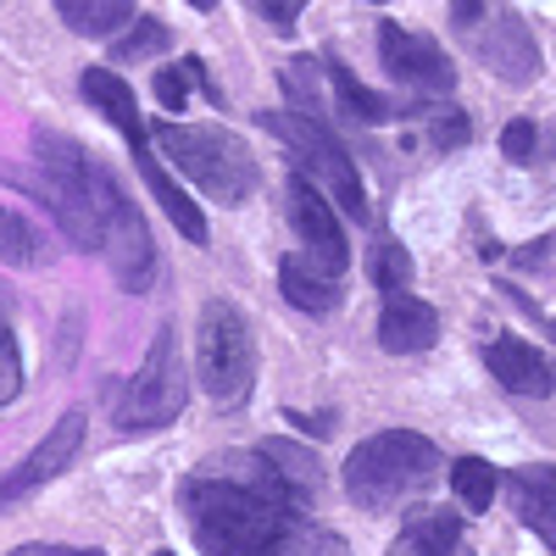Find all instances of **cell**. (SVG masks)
<instances>
[{
  "instance_id": "5b68a950",
  "label": "cell",
  "mask_w": 556,
  "mask_h": 556,
  "mask_svg": "<svg viewBox=\"0 0 556 556\" xmlns=\"http://www.w3.org/2000/svg\"><path fill=\"white\" fill-rule=\"evenodd\" d=\"M278 139H285V146L301 156V173L317 184L323 195H334L340 206H345V217H367V190H362V178H356V162L345 156V146L340 139L323 128L317 117H301V112H267L262 117Z\"/></svg>"
},
{
  "instance_id": "277c9868",
  "label": "cell",
  "mask_w": 556,
  "mask_h": 556,
  "mask_svg": "<svg viewBox=\"0 0 556 556\" xmlns=\"http://www.w3.org/2000/svg\"><path fill=\"white\" fill-rule=\"evenodd\" d=\"M195 374L201 390L217 406H240L256 384V340L251 323L228 306V301H206L201 306V329H195Z\"/></svg>"
},
{
  "instance_id": "83f0119b",
  "label": "cell",
  "mask_w": 556,
  "mask_h": 556,
  "mask_svg": "<svg viewBox=\"0 0 556 556\" xmlns=\"http://www.w3.org/2000/svg\"><path fill=\"white\" fill-rule=\"evenodd\" d=\"M17 395H23V351L12 329H0V406H12Z\"/></svg>"
},
{
  "instance_id": "8992f818",
  "label": "cell",
  "mask_w": 556,
  "mask_h": 556,
  "mask_svg": "<svg viewBox=\"0 0 556 556\" xmlns=\"http://www.w3.org/2000/svg\"><path fill=\"white\" fill-rule=\"evenodd\" d=\"M184 401H190V379H184V362H178V340L173 329H162L146 351V362H139V374L123 384L117 395V424L128 434L139 429H162L173 424V417L184 412Z\"/></svg>"
},
{
  "instance_id": "1f68e13d",
  "label": "cell",
  "mask_w": 556,
  "mask_h": 556,
  "mask_svg": "<svg viewBox=\"0 0 556 556\" xmlns=\"http://www.w3.org/2000/svg\"><path fill=\"white\" fill-rule=\"evenodd\" d=\"M190 7H195V12H212V7H217V0H190Z\"/></svg>"
},
{
  "instance_id": "d6a6232c",
  "label": "cell",
  "mask_w": 556,
  "mask_h": 556,
  "mask_svg": "<svg viewBox=\"0 0 556 556\" xmlns=\"http://www.w3.org/2000/svg\"><path fill=\"white\" fill-rule=\"evenodd\" d=\"M151 556H173V551H151Z\"/></svg>"
},
{
  "instance_id": "52a82bcc",
  "label": "cell",
  "mask_w": 556,
  "mask_h": 556,
  "mask_svg": "<svg viewBox=\"0 0 556 556\" xmlns=\"http://www.w3.org/2000/svg\"><path fill=\"white\" fill-rule=\"evenodd\" d=\"M379 62L395 84L417 89V96H451L456 89V67L429 34H412L401 23H379Z\"/></svg>"
},
{
  "instance_id": "2e32d148",
  "label": "cell",
  "mask_w": 556,
  "mask_h": 556,
  "mask_svg": "<svg viewBox=\"0 0 556 556\" xmlns=\"http://www.w3.org/2000/svg\"><path fill=\"white\" fill-rule=\"evenodd\" d=\"M278 290H285V301L301 306V312H334L340 306V278L329 267H317L312 256H285Z\"/></svg>"
},
{
  "instance_id": "e0dca14e",
  "label": "cell",
  "mask_w": 556,
  "mask_h": 556,
  "mask_svg": "<svg viewBox=\"0 0 556 556\" xmlns=\"http://www.w3.org/2000/svg\"><path fill=\"white\" fill-rule=\"evenodd\" d=\"M84 101L96 106L123 139L146 134V123H139V106H134V89L123 84V73H112V67H89V73H84Z\"/></svg>"
},
{
  "instance_id": "3957f363",
  "label": "cell",
  "mask_w": 556,
  "mask_h": 556,
  "mask_svg": "<svg viewBox=\"0 0 556 556\" xmlns=\"http://www.w3.org/2000/svg\"><path fill=\"white\" fill-rule=\"evenodd\" d=\"M162 156L223 206H245L256 190V162L245 151L240 134H228L217 123H156Z\"/></svg>"
},
{
  "instance_id": "484cf974",
  "label": "cell",
  "mask_w": 556,
  "mask_h": 556,
  "mask_svg": "<svg viewBox=\"0 0 556 556\" xmlns=\"http://www.w3.org/2000/svg\"><path fill=\"white\" fill-rule=\"evenodd\" d=\"M262 451H267V456L278 462V473H285V479H290L295 490H306V495L317 490V462H312L306 451H295V445H285V440H267Z\"/></svg>"
},
{
  "instance_id": "4dcf8cb0",
  "label": "cell",
  "mask_w": 556,
  "mask_h": 556,
  "mask_svg": "<svg viewBox=\"0 0 556 556\" xmlns=\"http://www.w3.org/2000/svg\"><path fill=\"white\" fill-rule=\"evenodd\" d=\"M12 556H101V551H89V545H17Z\"/></svg>"
},
{
  "instance_id": "6da1fadb",
  "label": "cell",
  "mask_w": 556,
  "mask_h": 556,
  "mask_svg": "<svg viewBox=\"0 0 556 556\" xmlns=\"http://www.w3.org/2000/svg\"><path fill=\"white\" fill-rule=\"evenodd\" d=\"M201 556H351V545L306 518L312 495L295 490L267 451H223L178 484Z\"/></svg>"
},
{
  "instance_id": "ffe728a7",
  "label": "cell",
  "mask_w": 556,
  "mask_h": 556,
  "mask_svg": "<svg viewBox=\"0 0 556 556\" xmlns=\"http://www.w3.org/2000/svg\"><path fill=\"white\" fill-rule=\"evenodd\" d=\"M456 540H462V518L440 513V506H424V513L406 523V534L395 540L390 556H451Z\"/></svg>"
},
{
  "instance_id": "d4e9b609",
  "label": "cell",
  "mask_w": 556,
  "mask_h": 556,
  "mask_svg": "<svg viewBox=\"0 0 556 556\" xmlns=\"http://www.w3.org/2000/svg\"><path fill=\"white\" fill-rule=\"evenodd\" d=\"M190 84H201V62H178V67H156V101L167 112H184Z\"/></svg>"
},
{
  "instance_id": "5bb4252c",
  "label": "cell",
  "mask_w": 556,
  "mask_h": 556,
  "mask_svg": "<svg viewBox=\"0 0 556 556\" xmlns=\"http://www.w3.org/2000/svg\"><path fill=\"white\" fill-rule=\"evenodd\" d=\"M484 367L490 374L513 390V395H551L556 390V374H551V362L534 351V345H523V340H490V351H484Z\"/></svg>"
},
{
  "instance_id": "d6986e66",
  "label": "cell",
  "mask_w": 556,
  "mask_h": 556,
  "mask_svg": "<svg viewBox=\"0 0 556 556\" xmlns=\"http://www.w3.org/2000/svg\"><path fill=\"white\" fill-rule=\"evenodd\" d=\"M56 12L84 39H117L134 28V0H56Z\"/></svg>"
},
{
  "instance_id": "cb8c5ba5",
  "label": "cell",
  "mask_w": 556,
  "mask_h": 556,
  "mask_svg": "<svg viewBox=\"0 0 556 556\" xmlns=\"http://www.w3.org/2000/svg\"><path fill=\"white\" fill-rule=\"evenodd\" d=\"M167 45H173V34H167L156 17H139L128 34H117V39H112V62H146V56L167 51Z\"/></svg>"
},
{
  "instance_id": "7c38bea8",
  "label": "cell",
  "mask_w": 556,
  "mask_h": 556,
  "mask_svg": "<svg viewBox=\"0 0 556 556\" xmlns=\"http://www.w3.org/2000/svg\"><path fill=\"white\" fill-rule=\"evenodd\" d=\"M128 151H134V167H139V178H146V190L156 195V206L167 212V223L178 228L184 240H195V245H206V217H201V206L178 190V184L167 178V167L156 162V151H151V134H134L128 139Z\"/></svg>"
},
{
  "instance_id": "8fae6325",
  "label": "cell",
  "mask_w": 556,
  "mask_h": 556,
  "mask_svg": "<svg viewBox=\"0 0 556 556\" xmlns=\"http://www.w3.org/2000/svg\"><path fill=\"white\" fill-rule=\"evenodd\" d=\"M84 445V412L73 406V412H62L56 424H51V434H45L17 468L0 479V501H17V495H28V490H39V484H51L67 462H73V451Z\"/></svg>"
},
{
  "instance_id": "44dd1931",
  "label": "cell",
  "mask_w": 556,
  "mask_h": 556,
  "mask_svg": "<svg viewBox=\"0 0 556 556\" xmlns=\"http://www.w3.org/2000/svg\"><path fill=\"white\" fill-rule=\"evenodd\" d=\"M0 262H12V267L51 262V251H45V240H39V228L23 212H12V206H0Z\"/></svg>"
},
{
  "instance_id": "603a6c76",
  "label": "cell",
  "mask_w": 556,
  "mask_h": 556,
  "mask_svg": "<svg viewBox=\"0 0 556 556\" xmlns=\"http://www.w3.org/2000/svg\"><path fill=\"white\" fill-rule=\"evenodd\" d=\"M367 278H374L384 295H401L412 285V256L395 240H374V251H367Z\"/></svg>"
},
{
  "instance_id": "30bf717a",
  "label": "cell",
  "mask_w": 556,
  "mask_h": 556,
  "mask_svg": "<svg viewBox=\"0 0 556 556\" xmlns=\"http://www.w3.org/2000/svg\"><path fill=\"white\" fill-rule=\"evenodd\" d=\"M473 51L506 84H534L540 78V45H534V34H529V23L518 12H495L490 23H479L473 28Z\"/></svg>"
},
{
  "instance_id": "7a4b0ae2",
  "label": "cell",
  "mask_w": 556,
  "mask_h": 556,
  "mask_svg": "<svg viewBox=\"0 0 556 556\" xmlns=\"http://www.w3.org/2000/svg\"><path fill=\"white\" fill-rule=\"evenodd\" d=\"M340 479L362 513H390V506L424 495L440 479V451L434 440L412 434V429H384V434H367L345 456Z\"/></svg>"
},
{
  "instance_id": "ac0fdd59",
  "label": "cell",
  "mask_w": 556,
  "mask_h": 556,
  "mask_svg": "<svg viewBox=\"0 0 556 556\" xmlns=\"http://www.w3.org/2000/svg\"><path fill=\"white\" fill-rule=\"evenodd\" d=\"M323 78H329V89H334V112H345V117H356V123H390V117H395V106L379 96V89H367L340 56L323 62Z\"/></svg>"
},
{
  "instance_id": "7402d4cb",
  "label": "cell",
  "mask_w": 556,
  "mask_h": 556,
  "mask_svg": "<svg viewBox=\"0 0 556 556\" xmlns=\"http://www.w3.org/2000/svg\"><path fill=\"white\" fill-rule=\"evenodd\" d=\"M451 490L456 501L468 506V513H490V501H495V468L484 456H462L456 468H451Z\"/></svg>"
},
{
  "instance_id": "ba28073f",
  "label": "cell",
  "mask_w": 556,
  "mask_h": 556,
  "mask_svg": "<svg viewBox=\"0 0 556 556\" xmlns=\"http://www.w3.org/2000/svg\"><path fill=\"white\" fill-rule=\"evenodd\" d=\"M285 201H290V223H295V235H301L306 256L340 278V273H345V262H351V245H345V228H340V217H334V201L323 195L306 173H295V178H290Z\"/></svg>"
},
{
  "instance_id": "9a60e30c",
  "label": "cell",
  "mask_w": 556,
  "mask_h": 556,
  "mask_svg": "<svg viewBox=\"0 0 556 556\" xmlns=\"http://www.w3.org/2000/svg\"><path fill=\"white\" fill-rule=\"evenodd\" d=\"M513 506L545 545H556V468H545V462L518 468L513 473Z\"/></svg>"
},
{
  "instance_id": "f546056e",
  "label": "cell",
  "mask_w": 556,
  "mask_h": 556,
  "mask_svg": "<svg viewBox=\"0 0 556 556\" xmlns=\"http://www.w3.org/2000/svg\"><path fill=\"white\" fill-rule=\"evenodd\" d=\"M484 7H490V0H451V23H456L462 34H473V28L484 23Z\"/></svg>"
},
{
  "instance_id": "4fadbf2b",
  "label": "cell",
  "mask_w": 556,
  "mask_h": 556,
  "mask_svg": "<svg viewBox=\"0 0 556 556\" xmlns=\"http://www.w3.org/2000/svg\"><path fill=\"white\" fill-rule=\"evenodd\" d=\"M440 340V312L417 295H384V312H379V345L395 351V356H412V351H429Z\"/></svg>"
},
{
  "instance_id": "4316f807",
  "label": "cell",
  "mask_w": 556,
  "mask_h": 556,
  "mask_svg": "<svg viewBox=\"0 0 556 556\" xmlns=\"http://www.w3.org/2000/svg\"><path fill=\"white\" fill-rule=\"evenodd\" d=\"M468 134H473L468 112H456V106H440V112H429V139H434L440 151H456V146H468Z\"/></svg>"
},
{
  "instance_id": "f1b7e54d",
  "label": "cell",
  "mask_w": 556,
  "mask_h": 556,
  "mask_svg": "<svg viewBox=\"0 0 556 556\" xmlns=\"http://www.w3.org/2000/svg\"><path fill=\"white\" fill-rule=\"evenodd\" d=\"M534 139H540L534 123L518 117V123H506V128H501V151L513 156V162H534Z\"/></svg>"
},
{
  "instance_id": "9c48e42d",
  "label": "cell",
  "mask_w": 556,
  "mask_h": 556,
  "mask_svg": "<svg viewBox=\"0 0 556 556\" xmlns=\"http://www.w3.org/2000/svg\"><path fill=\"white\" fill-rule=\"evenodd\" d=\"M101 251L112 262V278L128 295H146L151 278H156V245H151V228L139 217L134 201H117L112 217L101 223Z\"/></svg>"
}]
</instances>
